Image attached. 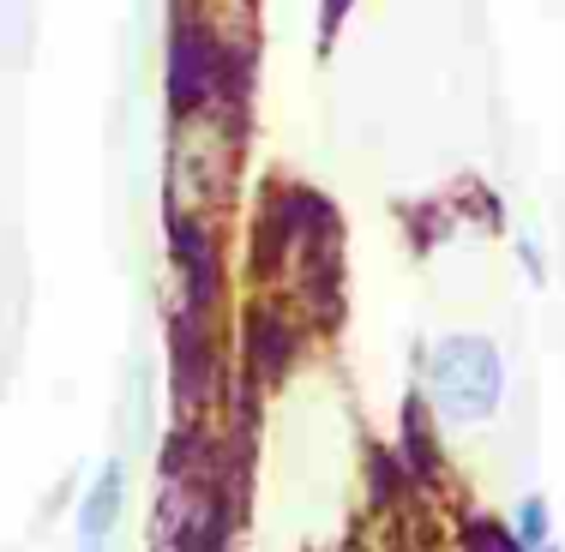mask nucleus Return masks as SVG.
<instances>
[{
  "mask_svg": "<svg viewBox=\"0 0 565 552\" xmlns=\"http://www.w3.org/2000/svg\"><path fill=\"white\" fill-rule=\"evenodd\" d=\"M427 390H434V409L446 414L451 426H476L500 409L505 390V367L500 348L488 336H439L434 355H427Z\"/></svg>",
  "mask_w": 565,
  "mask_h": 552,
  "instance_id": "1",
  "label": "nucleus"
},
{
  "mask_svg": "<svg viewBox=\"0 0 565 552\" xmlns=\"http://www.w3.org/2000/svg\"><path fill=\"white\" fill-rule=\"evenodd\" d=\"M127 510V468L120 463H103L97 480L78 498V552H109V534Z\"/></svg>",
  "mask_w": 565,
  "mask_h": 552,
  "instance_id": "2",
  "label": "nucleus"
},
{
  "mask_svg": "<svg viewBox=\"0 0 565 552\" xmlns=\"http://www.w3.org/2000/svg\"><path fill=\"white\" fill-rule=\"evenodd\" d=\"M518 546H523V552L547 546V498H542V493H530V498L518 505Z\"/></svg>",
  "mask_w": 565,
  "mask_h": 552,
  "instance_id": "3",
  "label": "nucleus"
},
{
  "mask_svg": "<svg viewBox=\"0 0 565 552\" xmlns=\"http://www.w3.org/2000/svg\"><path fill=\"white\" fill-rule=\"evenodd\" d=\"M535 552H559V546H554V541H547V546H535Z\"/></svg>",
  "mask_w": 565,
  "mask_h": 552,
  "instance_id": "4",
  "label": "nucleus"
}]
</instances>
